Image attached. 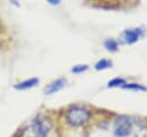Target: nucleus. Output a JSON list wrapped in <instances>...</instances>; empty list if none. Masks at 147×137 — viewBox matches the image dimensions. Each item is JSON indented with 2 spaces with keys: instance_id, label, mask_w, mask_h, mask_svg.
Masks as SVG:
<instances>
[{
  "instance_id": "8",
  "label": "nucleus",
  "mask_w": 147,
  "mask_h": 137,
  "mask_svg": "<svg viewBox=\"0 0 147 137\" xmlns=\"http://www.w3.org/2000/svg\"><path fill=\"white\" fill-rule=\"evenodd\" d=\"M110 67H111V61L106 60V59L99 60V61L95 63V66H94V68H95L96 70H103V69H107V68H110Z\"/></svg>"
},
{
  "instance_id": "7",
  "label": "nucleus",
  "mask_w": 147,
  "mask_h": 137,
  "mask_svg": "<svg viewBox=\"0 0 147 137\" xmlns=\"http://www.w3.org/2000/svg\"><path fill=\"white\" fill-rule=\"evenodd\" d=\"M38 83H39V79L33 77V78H29L26 81H23L21 83H17L16 85H14V87L17 90H26V89H31V87L36 86Z\"/></svg>"
},
{
  "instance_id": "9",
  "label": "nucleus",
  "mask_w": 147,
  "mask_h": 137,
  "mask_svg": "<svg viewBox=\"0 0 147 137\" xmlns=\"http://www.w3.org/2000/svg\"><path fill=\"white\" fill-rule=\"evenodd\" d=\"M123 89H129V90H136V91H146L147 89L145 87V86H142V85H140V84H136V83H130V84H127V83H125L123 86H122Z\"/></svg>"
},
{
  "instance_id": "5",
  "label": "nucleus",
  "mask_w": 147,
  "mask_h": 137,
  "mask_svg": "<svg viewBox=\"0 0 147 137\" xmlns=\"http://www.w3.org/2000/svg\"><path fill=\"white\" fill-rule=\"evenodd\" d=\"M65 84H67V81H65L64 78H57V79L53 81L52 83H49V84L46 86V89H45V94H47V96L53 94V93H55V92L62 90V89L65 86Z\"/></svg>"
},
{
  "instance_id": "6",
  "label": "nucleus",
  "mask_w": 147,
  "mask_h": 137,
  "mask_svg": "<svg viewBox=\"0 0 147 137\" xmlns=\"http://www.w3.org/2000/svg\"><path fill=\"white\" fill-rule=\"evenodd\" d=\"M92 5H96L103 8H118L126 0H91Z\"/></svg>"
},
{
  "instance_id": "12",
  "label": "nucleus",
  "mask_w": 147,
  "mask_h": 137,
  "mask_svg": "<svg viewBox=\"0 0 147 137\" xmlns=\"http://www.w3.org/2000/svg\"><path fill=\"white\" fill-rule=\"evenodd\" d=\"M87 66L86 64H77V66H74L71 68V71L75 73V74H79V73H83L85 70H87Z\"/></svg>"
},
{
  "instance_id": "2",
  "label": "nucleus",
  "mask_w": 147,
  "mask_h": 137,
  "mask_svg": "<svg viewBox=\"0 0 147 137\" xmlns=\"http://www.w3.org/2000/svg\"><path fill=\"white\" fill-rule=\"evenodd\" d=\"M91 117V113L82 106H72L65 113V120L70 125L78 127L88 122Z\"/></svg>"
},
{
  "instance_id": "3",
  "label": "nucleus",
  "mask_w": 147,
  "mask_h": 137,
  "mask_svg": "<svg viewBox=\"0 0 147 137\" xmlns=\"http://www.w3.org/2000/svg\"><path fill=\"white\" fill-rule=\"evenodd\" d=\"M132 131L131 119L126 115H119L116 117L114 123V135L117 137H126Z\"/></svg>"
},
{
  "instance_id": "14",
  "label": "nucleus",
  "mask_w": 147,
  "mask_h": 137,
  "mask_svg": "<svg viewBox=\"0 0 147 137\" xmlns=\"http://www.w3.org/2000/svg\"><path fill=\"white\" fill-rule=\"evenodd\" d=\"M47 2L49 5H52V6H56V5H59L61 2V0H47Z\"/></svg>"
},
{
  "instance_id": "4",
  "label": "nucleus",
  "mask_w": 147,
  "mask_h": 137,
  "mask_svg": "<svg viewBox=\"0 0 147 137\" xmlns=\"http://www.w3.org/2000/svg\"><path fill=\"white\" fill-rule=\"evenodd\" d=\"M142 36L141 29H127L123 32V38L126 44H133L136 43L140 37Z\"/></svg>"
},
{
  "instance_id": "1",
  "label": "nucleus",
  "mask_w": 147,
  "mask_h": 137,
  "mask_svg": "<svg viewBox=\"0 0 147 137\" xmlns=\"http://www.w3.org/2000/svg\"><path fill=\"white\" fill-rule=\"evenodd\" d=\"M52 128V122L46 116H38L23 131V137H47Z\"/></svg>"
},
{
  "instance_id": "11",
  "label": "nucleus",
  "mask_w": 147,
  "mask_h": 137,
  "mask_svg": "<svg viewBox=\"0 0 147 137\" xmlns=\"http://www.w3.org/2000/svg\"><path fill=\"white\" fill-rule=\"evenodd\" d=\"M105 47L110 52H116L117 51V43L114 39H108L105 41Z\"/></svg>"
},
{
  "instance_id": "10",
  "label": "nucleus",
  "mask_w": 147,
  "mask_h": 137,
  "mask_svg": "<svg viewBox=\"0 0 147 137\" xmlns=\"http://www.w3.org/2000/svg\"><path fill=\"white\" fill-rule=\"evenodd\" d=\"M125 84V79H123V78H119V77H117V78H114V79H111V81H109L108 82V86L109 87H117V86H123Z\"/></svg>"
},
{
  "instance_id": "13",
  "label": "nucleus",
  "mask_w": 147,
  "mask_h": 137,
  "mask_svg": "<svg viewBox=\"0 0 147 137\" xmlns=\"http://www.w3.org/2000/svg\"><path fill=\"white\" fill-rule=\"evenodd\" d=\"M137 137H147V127H140L137 131Z\"/></svg>"
}]
</instances>
